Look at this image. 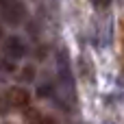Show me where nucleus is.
Returning <instances> with one entry per match:
<instances>
[{
    "label": "nucleus",
    "mask_w": 124,
    "mask_h": 124,
    "mask_svg": "<svg viewBox=\"0 0 124 124\" xmlns=\"http://www.w3.org/2000/svg\"><path fill=\"white\" fill-rule=\"evenodd\" d=\"M0 17L7 24L17 26L26 17V7L22 4V0H0Z\"/></svg>",
    "instance_id": "1"
},
{
    "label": "nucleus",
    "mask_w": 124,
    "mask_h": 124,
    "mask_svg": "<svg viewBox=\"0 0 124 124\" xmlns=\"http://www.w3.org/2000/svg\"><path fill=\"white\" fill-rule=\"evenodd\" d=\"M2 50H4V54H7L9 59H22V57L26 54V46H24V41H22L17 35L7 37L4 44H2Z\"/></svg>",
    "instance_id": "2"
},
{
    "label": "nucleus",
    "mask_w": 124,
    "mask_h": 124,
    "mask_svg": "<svg viewBox=\"0 0 124 124\" xmlns=\"http://www.w3.org/2000/svg\"><path fill=\"white\" fill-rule=\"evenodd\" d=\"M28 100H31V94L24 87H11L7 92V102L13 105V107H26Z\"/></svg>",
    "instance_id": "3"
},
{
    "label": "nucleus",
    "mask_w": 124,
    "mask_h": 124,
    "mask_svg": "<svg viewBox=\"0 0 124 124\" xmlns=\"http://www.w3.org/2000/svg\"><path fill=\"white\" fill-rule=\"evenodd\" d=\"M22 78H24V81H33V78H35V68H33V65H26V68L22 70Z\"/></svg>",
    "instance_id": "4"
},
{
    "label": "nucleus",
    "mask_w": 124,
    "mask_h": 124,
    "mask_svg": "<svg viewBox=\"0 0 124 124\" xmlns=\"http://www.w3.org/2000/svg\"><path fill=\"white\" fill-rule=\"evenodd\" d=\"M0 68L7 70V72H13V70H15V65H13L11 61H7V59H0Z\"/></svg>",
    "instance_id": "5"
},
{
    "label": "nucleus",
    "mask_w": 124,
    "mask_h": 124,
    "mask_svg": "<svg viewBox=\"0 0 124 124\" xmlns=\"http://www.w3.org/2000/svg\"><path fill=\"white\" fill-rule=\"evenodd\" d=\"M92 2H94V7H100V9H105V7L111 4V0H92Z\"/></svg>",
    "instance_id": "6"
},
{
    "label": "nucleus",
    "mask_w": 124,
    "mask_h": 124,
    "mask_svg": "<svg viewBox=\"0 0 124 124\" xmlns=\"http://www.w3.org/2000/svg\"><path fill=\"white\" fill-rule=\"evenodd\" d=\"M37 124H57V122H54L52 118H41V120H39Z\"/></svg>",
    "instance_id": "7"
},
{
    "label": "nucleus",
    "mask_w": 124,
    "mask_h": 124,
    "mask_svg": "<svg viewBox=\"0 0 124 124\" xmlns=\"http://www.w3.org/2000/svg\"><path fill=\"white\" fill-rule=\"evenodd\" d=\"M39 94H41V96H46V94H50V87H39Z\"/></svg>",
    "instance_id": "8"
},
{
    "label": "nucleus",
    "mask_w": 124,
    "mask_h": 124,
    "mask_svg": "<svg viewBox=\"0 0 124 124\" xmlns=\"http://www.w3.org/2000/svg\"><path fill=\"white\" fill-rule=\"evenodd\" d=\"M0 39H2V28H0Z\"/></svg>",
    "instance_id": "9"
}]
</instances>
